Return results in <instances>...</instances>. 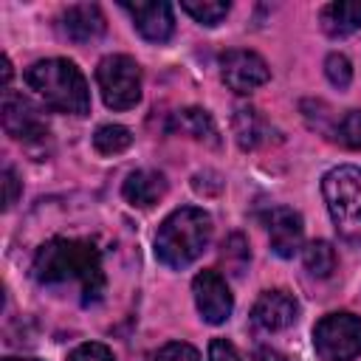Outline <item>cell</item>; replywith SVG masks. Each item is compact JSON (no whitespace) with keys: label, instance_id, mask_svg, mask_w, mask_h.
Wrapping results in <instances>:
<instances>
[{"label":"cell","instance_id":"cell-1","mask_svg":"<svg viewBox=\"0 0 361 361\" xmlns=\"http://www.w3.org/2000/svg\"><path fill=\"white\" fill-rule=\"evenodd\" d=\"M34 276L42 285L79 282L85 305L96 302L104 290L102 257L87 240H48L34 257Z\"/></svg>","mask_w":361,"mask_h":361},{"label":"cell","instance_id":"cell-2","mask_svg":"<svg viewBox=\"0 0 361 361\" xmlns=\"http://www.w3.org/2000/svg\"><path fill=\"white\" fill-rule=\"evenodd\" d=\"M212 240V217L197 206L175 209L155 234V257L169 268L192 265Z\"/></svg>","mask_w":361,"mask_h":361},{"label":"cell","instance_id":"cell-3","mask_svg":"<svg viewBox=\"0 0 361 361\" xmlns=\"http://www.w3.org/2000/svg\"><path fill=\"white\" fill-rule=\"evenodd\" d=\"M28 87L59 113H90V90L82 71L71 59H39L25 73Z\"/></svg>","mask_w":361,"mask_h":361},{"label":"cell","instance_id":"cell-4","mask_svg":"<svg viewBox=\"0 0 361 361\" xmlns=\"http://www.w3.org/2000/svg\"><path fill=\"white\" fill-rule=\"evenodd\" d=\"M322 195L336 231L361 245V166H336L322 180Z\"/></svg>","mask_w":361,"mask_h":361},{"label":"cell","instance_id":"cell-5","mask_svg":"<svg viewBox=\"0 0 361 361\" xmlns=\"http://www.w3.org/2000/svg\"><path fill=\"white\" fill-rule=\"evenodd\" d=\"M96 82L104 104L113 110H130L141 99V68L124 54L104 56L96 68Z\"/></svg>","mask_w":361,"mask_h":361},{"label":"cell","instance_id":"cell-6","mask_svg":"<svg viewBox=\"0 0 361 361\" xmlns=\"http://www.w3.org/2000/svg\"><path fill=\"white\" fill-rule=\"evenodd\" d=\"M313 350L322 361H353L361 355V319L330 313L313 327Z\"/></svg>","mask_w":361,"mask_h":361},{"label":"cell","instance_id":"cell-7","mask_svg":"<svg viewBox=\"0 0 361 361\" xmlns=\"http://www.w3.org/2000/svg\"><path fill=\"white\" fill-rule=\"evenodd\" d=\"M220 73H223V82L234 90V93H251L257 90L259 85L268 82L271 71L265 65V59L254 51H226L220 56Z\"/></svg>","mask_w":361,"mask_h":361},{"label":"cell","instance_id":"cell-8","mask_svg":"<svg viewBox=\"0 0 361 361\" xmlns=\"http://www.w3.org/2000/svg\"><path fill=\"white\" fill-rule=\"evenodd\" d=\"M192 293H195V305H197V313L203 322L223 324L231 316L234 299H231L226 279L217 271H200L192 282Z\"/></svg>","mask_w":361,"mask_h":361},{"label":"cell","instance_id":"cell-9","mask_svg":"<svg viewBox=\"0 0 361 361\" xmlns=\"http://www.w3.org/2000/svg\"><path fill=\"white\" fill-rule=\"evenodd\" d=\"M3 127L8 135H14L20 141H42L48 135V127H45L39 110L25 96H17L11 90H6V96H3Z\"/></svg>","mask_w":361,"mask_h":361},{"label":"cell","instance_id":"cell-10","mask_svg":"<svg viewBox=\"0 0 361 361\" xmlns=\"http://www.w3.org/2000/svg\"><path fill=\"white\" fill-rule=\"evenodd\" d=\"M296 313H299V305L288 290H265L254 302L251 322L265 333H276L290 327L296 322Z\"/></svg>","mask_w":361,"mask_h":361},{"label":"cell","instance_id":"cell-11","mask_svg":"<svg viewBox=\"0 0 361 361\" xmlns=\"http://www.w3.org/2000/svg\"><path fill=\"white\" fill-rule=\"evenodd\" d=\"M121 8L133 17L138 34L149 42H166L175 31V17L169 3H121Z\"/></svg>","mask_w":361,"mask_h":361},{"label":"cell","instance_id":"cell-12","mask_svg":"<svg viewBox=\"0 0 361 361\" xmlns=\"http://www.w3.org/2000/svg\"><path fill=\"white\" fill-rule=\"evenodd\" d=\"M302 237H305V226L302 217L288 209V206H276L268 214V240H271V251L282 259L293 257L302 248Z\"/></svg>","mask_w":361,"mask_h":361},{"label":"cell","instance_id":"cell-13","mask_svg":"<svg viewBox=\"0 0 361 361\" xmlns=\"http://www.w3.org/2000/svg\"><path fill=\"white\" fill-rule=\"evenodd\" d=\"M104 14L96 3H73L62 11V34L71 42H93L104 34Z\"/></svg>","mask_w":361,"mask_h":361},{"label":"cell","instance_id":"cell-14","mask_svg":"<svg viewBox=\"0 0 361 361\" xmlns=\"http://www.w3.org/2000/svg\"><path fill=\"white\" fill-rule=\"evenodd\" d=\"M121 192L133 206L147 209V206H155L166 195V178L152 169H138L124 180Z\"/></svg>","mask_w":361,"mask_h":361},{"label":"cell","instance_id":"cell-15","mask_svg":"<svg viewBox=\"0 0 361 361\" xmlns=\"http://www.w3.org/2000/svg\"><path fill=\"white\" fill-rule=\"evenodd\" d=\"M322 28L327 37H347L361 28V0H341L327 3L319 14Z\"/></svg>","mask_w":361,"mask_h":361},{"label":"cell","instance_id":"cell-16","mask_svg":"<svg viewBox=\"0 0 361 361\" xmlns=\"http://www.w3.org/2000/svg\"><path fill=\"white\" fill-rule=\"evenodd\" d=\"M175 127L186 135H192L195 141H206V144H217V127L212 121V116L200 107H183L175 113Z\"/></svg>","mask_w":361,"mask_h":361},{"label":"cell","instance_id":"cell-17","mask_svg":"<svg viewBox=\"0 0 361 361\" xmlns=\"http://www.w3.org/2000/svg\"><path fill=\"white\" fill-rule=\"evenodd\" d=\"M231 127H234L237 144L243 149H254L265 141V121L254 107H237V113L231 118Z\"/></svg>","mask_w":361,"mask_h":361},{"label":"cell","instance_id":"cell-18","mask_svg":"<svg viewBox=\"0 0 361 361\" xmlns=\"http://www.w3.org/2000/svg\"><path fill=\"white\" fill-rule=\"evenodd\" d=\"M305 268L313 274V276H330L336 271V248L327 243V240H313L307 248H305Z\"/></svg>","mask_w":361,"mask_h":361},{"label":"cell","instance_id":"cell-19","mask_svg":"<svg viewBox=\"0 0 361 361\" xmlns=\"http://www.w3.org/2000/svg\"><path fill=\"white\" fill-rule=\"evenodd\" d=\"M130 144H133V135H130V130L121 127V124H102V127L96 130V135H93V147H96V152H102V155H118V152H124Z\"/></svg>","mask_w":361,"mask_h":361},{"label":"cell","instance_id":"cell-20","mask_svg":"<svg viewBox=\"0 0 361 361\" xmlns=\"http://www.w3.org/2000/svg\"><path fill=\"white\" fill-rule=\"evenodd\" d=\"M180 8L189 17H195L200 25H217L228 14V3L223 0H183Z\"/></svg>","mask_w":361,"mask_h":361},{"label":"cell","instance_id":"cell-21","mask_svg":"<svg viewBox=\"0 0 361 361\" xmlns=\"http://www.w3.org/2000/svg\"><path fill=\"white\" fill-rule=\"evenodd\" d=\"M248 257H251V254H248V243H245L243 234H231V237H226L223 251H220V259H223L234 274H243Z\"/></svg>","mask_w":361,"mask_h":361},{"label":"cell","instance_id":"cell-22","mask_svg":"<svg viewBox=\"0 0 361 361\" xmlns=\"http://www.w3.org/2000/svg\"><path fill=\"white\" fill-rule=\"evenodd\" d=\"M324 76H327V82L333 85V87H347L350 85V79H353V68H350V59L344 56V54H330L327 59H324Z\"/></svg>","mask_w":361,"mask_h":361},{"label":"cell","instance_id":"cell-23","mask_svg":"<svg viewBox=\"0 0 361 361\" xmlns=\"http://www.w3.org/2000/svg\"><path fill=\"white\" fill-rule=\"evenodd\" d=\"M336 135H338V141H341L344 147L361 149V110H350V113L338 121Z\"/></svg>","mask_w":361,"mask_h":361},{"label":"cell","instance_id":"cell-24","mask_svg":"<svg viewBox=\"0 0 361 361\" xmlns=\"http://www.w3.org/2000/svg\"><path fill=\"white\" fill-rule=\"evenodd\" d=\"M155 361H200V353L186 341H169L158 350Z\"/></svg>","mask_w":361,"mask_h":361},{"label":"cell","instance_id":"cell-25","mask_svg":"<svg viewBox=\"0 0 361 361\" xmlns=\"http://www.w3.org/2000/svg\"><path fill=\"white\" fill-rule=\"evenodd\" d=\"M68 361H116V358H113V353H110L104 344H99V341H85V344H79V347L68 355Z\"/></svg>","mask_w":361,"mask_h":361},{"label":"cell","instance_id":"cell-26","mask_svg":"<svg viewBox=\"0 0 361 361\" xmlns=\"http://www.w3.org/2000/svg\"><path fill=\"white\" fill-rule=\"evenodd\" d=\"M209 361H243V358H240V353H237V347L231 341L212 338V344H209Z\"/></svg>","mask_w":361,"mask_h":361},{"label":"cell","instance_id":"cell-27","mask_svg":"<svg viewBox=\"0 0 361 361\" xmlns=\"http://www.w3.org/2000/svg\"><path fill=\"white\" fill-rule=\"evenodd\" d=\"M3 183H6V209H11L17 203V195H20V180H17V172L11 166L3 169Z\"/></svg>","mask_w":361,"mask_h":361},{"label":"cell","instance_id":"cell-28","mask_svg":"<svg viewBox=\"0 0 361 361\" xmlns=\"http://www.w3.org/2000/svg\"><path fill=\"white\" fill-rule=\"evenodd\" d=\"M248 361H285V355L271 350V347H259V350H254V355Z\"/></svg>","mask_w":361,"mask_h":361},{"label":"cell","instance_id":"cell-29","mask_svg":"<svg viewBox=\"0 0 361 361\" xmlns=\"http://www.w3.org/2000/svg\"><path fill=\"white\" fill-rule=\"evenodd\" d=\"M8 82H11V62L8 56H3V87L8 90Z\"/></svg>","mask_w":361,"mask_h":361},{"label":"cell","instance_id":"cell-30","mask_svg":"<svg viewBox=\"0 0 361 361\" xmlns=\"http://www.w3.org/2000/svg\"><path fill=\"white\" fill-rule=\"evenodd\" d=\"M3 361H37V358H3Z\"/></svg>","mask_w":361,"mask_h":361}]
</instances>
